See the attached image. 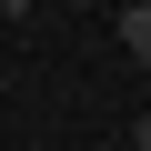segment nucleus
<instances>
[{"label": "nucleus", "instance_id": "nucleus-1", "mask_svg": "<svg viewBox=\"0 0 151 151\" xmlns=\"http://www.w3.org/2000/svg\"><path fill=\"white\" fill-rule=\"evenodd\" d=\"M121 40H131V50L151 60V10H141V0H131V10H121Z\"/></svg>", "mask_w": 151, "mask_h": 151}, {"label": "nucleus", "instance_id": "nucleus-3", "mask_svg": "<svg viewBox=\"0 0 151 151\" xmlns=\"http://www.w3.org/2000/svg\"><path fill=\"white\" fill-rule=\"evenodd\" d=\"M141 10H151V0H141Z\"/></svg>", "mask_w": 151, "mask_h": 151}, {"label": "nucleus", "instance_id": "nucleus-2", "mask_svg": "<svg viewBox=\"0 0 151 151\" xmlns=\"http://www.w3.org/2000/svg\"><path fill=\"white\" fill-rule=\"evenodd\" d=\"M131 151H151V121H131Z\"/></svg>", "mask_w": 151, "mask_h": 151}]
</instances>
